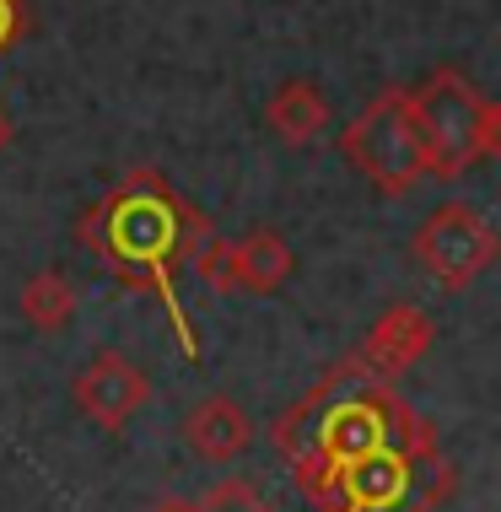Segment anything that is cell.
Segmentation results:
<instances>
[{
	"mask_svg": "<svg viewBox=\"0 0 501 512\" xmlns=\"http://www.w3.org/2000/svg\"><path fill=\"white\" fill-rule=\"evenodd\" d=\"M431 340H437L431 318L415 308V302H399V308H388L378 324L367 329V340H361V362H367L372 372H383V378H394V372L421 362V356L431 351Z\"/></svg>",
	"mask_w": 501,
	"mask_h": 512,
	"instance_id": "obj_7",
	"label": "cell"
},
{
	"mask_svg": "<svg viewBox=\"0 0 501 512\" xmlns=\"http://www.w3.org/2000/svg\"><path fill=\"white\" fill-rule=\"evenodd\" d=\"M200 238H205V216L178 195L162 168L124 173L81 221V243L103 259V270L114 281L135 286V292H157L189 356L200 345H194V329L178 308V270L189 265Z\"/></svg>",
	"mask_w": 501,
	"mask_h": 512,
	"instance_id": "obj_1",
	"label": "cell"
},
{
	"mask_svg": "<svg viewBox=\"0 0 501 512\" xmlns=\"http://www.w3.org/2000/svg\"><path fill=\"white\" fill-rule=\"evenodd\" d=\"M264 119H270L275 141L308 146V141L324 135V124H329V98L318 92V81H308V76L281 81V87H275V98H270V108H264Z\"/></svg>",
	"mask_w": 501,
	"mask_h": 512,
	"instance_id": "obj_9",
	"label": "cell"
},
{
	"mask_svg": "<svg viewBox=\"0 0 501 512\" xmlns=\"http://www.w3.org/2000/svg\"><path fill=\"white\" fill-rule=\"evenodd\" d=\"M415 130L426 146V178H458L475 162L496 157L501 146V108L485 98L469 76L458 71H431L421 87H410Z\"/></svg>",
	"mask_w": 501,
	"mask_h": 512,
	"instance_id": "obj_2",
	"label": "cell"
},
{
	"mask_svg": "<svg viewBox=\"0 0 501 512\" xmlns=\"http://www.w3.org/2000/svg\"><path fill=\"white\" fill-rule=\"evenodd\" d=\"M22 27H27V11H22V0H0V54H6V49L22 38Z\"/></svg>",
	"mask_w": 501,
	"mask_h": 512,
	"instance_id": "obj_11",
	"label": "cell"
},
{
	"mask_svg": "<svg viewBox=\"0 0 501 512\" xmlns=\"http://www.w3.org/2000/svg\"><path fill=\"white\" fill-rule=\"evenodd\" d=\"M340 151L378 195L388 200L410 195L426 178V146H421V130H415L410 87H388L383 98H372L361 108L351 119V130L340 135Z\"/></svg>",
	"mask_w": 501,
	"mask_h": 512,
	"instance_id": "obj_3",
	"label": "cell"
},
{
	"mask_svg": "<svg viewBox=\"0 0 501 512\" xmlns=\"http://www.w3.org/2000/svg\"><path fill=\"white\" fill-rule=\"evenodd\" d=\"M71 394H76V405L87 421H97L103 432H124V426L135 421V410L151 399V378L130 362V356L97 351L92 362L76 372Z\"/></svg>",
	"mask_w": 501,
	"mask_h": 512,
	"instance_id": "obj_5",
	"label": "cell"
},
{
	"mask_svg": "<svg viewBox=\"0 0 501 512\" xmlns=\"http://www.w3.org/2000/svg\"><path fill=\"white\" fill-rule=\"evenodd\" d=\"M254 415L227 394H205L200 405L184 410V442L205 464H232L254 448Z\"/></svg>",
	"mask_w": 501,
	"mask_h": 512,
	"instance_id": "obj_6",
	"label": "cell"
},
{
	"mask_svg": "<svg viewBox=\"0 0 501 512\" xmlns=\"http://www.w3.org/2000/svg\"><path fill=\"white\" fill-rule=\"evenodd\" d=\"M410 254L421 259V270L431 275V281H442L448 292H458V286L480 281V275L491 270L496 227H491V216H485L480 205L448 200V205H437V211L415 227Z\"/></svg>",
	"mask_w": 501,
	"mask_h": 512,
	"instance_id": "obj_4",
	"label": "cell"
},
{
	"mask_svg": "<svg viewBox=\"0 0 501 512\" xmlns=\"http://www.w3.org/2000/svg\"><path fill=\"white\" fill-rule=\"evenodd\" d=\"M17 308H22V318H27L33 329H44V335H60V329L76 318V286L65 281L60 270H44V275H33V281L22 286Z\"/></svg>",
	"mask_w": 501,
	"mask_h": 512,
	"instance_id": "obj_10",
	"label": "cell"
},
{
	"mask_svg": "<svg viewBox=\"0 0 501 512\" xmlns=\"http://www.w3.org/2000/svg\"><path fill=\"white\" fill-rule=\"evenodd\" d=\"M151 512H200V502H184V496H173V502H157Z\"/></svg>",
	"mask_w": 501,
	"mask_h": 512,
	"instance_id": "obj_12",
	"label": "cell"
},
{
	"mask_svg": "<svg viewBox=\"0 0 501 512\" xmlns=\"http://www.w3.org/2000/svg\"><path fill=\"white\" fill-rule=\"evenodd\" d=\"M297 275V254L281 232L259 227L248 232L243 243H227V292H254V297H270Z\"/></svg>",
	"mask_w": 501,
	"mask_h": 512,
	"instance_id": "obj_8",
	"label": "cell"
},
{
	"mask_svg": "<svg viewBox=\"0 0 501 512\" xmlns=\"http://www.w3.org/2000/svg\"><path fill=\"white\" fill-rule=\"evenodd\" d=\"M6 141H11V119H6V108H0V151H6Z\"/></svg>",
	"mask_w": 501,
	"mask_h": 512,
	"instance_id": "obj_13",
	"label": "cell"
}]
</instances>
